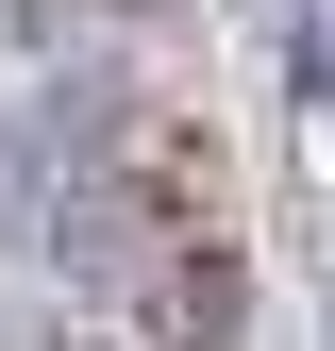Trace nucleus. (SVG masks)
Instances as JSON below:
<instances>
[{
	"label": "nucleus",
	"mask_w": 335,
	"mask_h": 351,
	"mask_svg": "<svg viewBox=\"0 0 335 351\" xmlns=\"http://www.w3.org/2000/svg\"><path fill=\"white\" fill-rule=\"evenodd\" d=\"M235 318H251V268H235V234H185L151 268V335L168 351H235Z\"/></svg>",
	"instance_id": "obj_2"
},
{
	"label": "nucleus",
	"mask_w": 335,
	"mask_h": 351,
	"mask_svg": "<svg viewBox=\"0 0 335 351\" xmlns=\"http://www.w3.org/2000/svg\"><path fill=\"white\" fill-rule=\"evenodd\" d=\"M185 234H218V134H185V117L67 134V201H51V268L67 285H135Z\"/></svg>",
	"instance_id": "obj_1"
}]
</instances>
